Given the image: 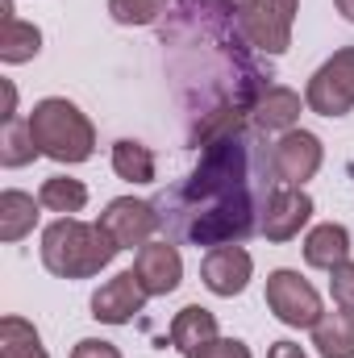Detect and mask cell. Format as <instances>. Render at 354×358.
<instances>
[{"label": "cell", "mask_w": 354, "mask_h": 358, "mask_svg": "<svg viewBox=\"0 0 354 358\" xmlns=\"http://www.w3.org/2000/svg\"><path fill=\"white\" fill-rule=\"evenodd\" d=\"M279 187L271 150L255 125H242L208 146H200V163L167 187L155 208L167 238L183 246H238L263 225V208Z\"/></svg>", "instance_id": "6da1fadb"}, {"label": "cell", "mask_w": 354, "mask_h": 358, "mask_svg": "<svg viewBox=\"0 0 354 358\" xmlns=\"http://www.w3.org/2000/svg\"><path fill=\"white\" fill-rule=\"evenodd\" d=\"M167 46V63L176 76V92L187 108V125H196L208 113L234 108L246 113L271 84V71L255 59V46L246 42L238 25V8L229 4H204V0H176L159 29Z\"/></svg>", "instance_id": "7a4b0ae2"}, {"label": "cell", "mask_w": 354, "mask_h": 358, "mask_svg": "<svg viewBox=\"0 0 354 358\" xmlns=\"http://www.w3.org/2000/svg\"><path fill=\"white\" fill-rule=\"evenodd\" d=\"M121 255L113 234L100 221L59 217L42 229V267L59 279H92Z\"/></svg>", "instance_id": "3957f363"}, {"label": "cell", "mask_w": 354, "mask_h": 358, "mask_svg": "<svg viewBox=\"0 0 354 358\" xmlns=\"http://www.w3.org/2000/svg\"><path fill=\"white\" fill-rule=\"evenodd\" d=\"M29 129L38 142V155L55 159V163H88L96 150V129L80 113V104H71L67 96H46L29 108Z\"/></svg>", "instance_id": "277c9868"}, {"label": "cell", "mask_w": 354, "mask_h": 358, "mask_svg": "<svg viewBox=\"0 0 354 358\" xmlns=\"http://www.w3.org/2000/svg\"><path fill=\"white\" fill-rule=\"evenodd\" d=\"M238 25L246 42L259 55H283L292 46V21H296V0H238Z\"/></svg>", "instance_id": "5b68a950"}, {"label": "cell", "mask_w": 354, "mask_h": 358, "mask_svg": "<svg viewBox=\"0 0 354 358\" xmlns=\"http://www.w3.org/2000/svg\"><path fill=\"white\" fill-rule=\"evenodd\" d=\"M304 104L317 117H346L354 108V46L334 50L309 80Z\"/></svg>", "instance_id": "8992f818"}, {"label": "cell", "mask_w": 354, "mask_h": 358, "mask_svg": "<svg viewBox=\"0 0 354 358\" xmlns=\"http://www.w3.org/2000/svg\"><path fill=\"white\" fill-rule=\"evenodd\" d=\"M267 308L283 321V325H292V329H313L317 321H321V296H317V287L300 275V271H271L267 275Z\"/></svg>", "instance_id": "52a82bcc"}, {"label": "cell", "mask_w": 354, "mask_h": 358, "mask_svg": "<svg viewBox=\"0 0 354 358\" xmlns=\"http://www.w3.org/2000/svg\"><path fill=\"white\" fill-rule=\"evenodd\" d=\"M100 225L113 234V242L121 250H142L146 242H155V229H163L155 200H134V196L108 200L104 213H100Z\"/></svg>", "instance_id": "ba28073f"}, {"label": "cell", "mask_w": 354, "mask_h": 358, "mask_svg": "<svg viewBox=\"0 0 354 358\" xmlns=\"http://www.w3.org/2000/svg\"><path fill=\"white\" fill-rule=\"evenodd\" d=\"M321 159H325L321 138L309 134V129H288L271 146V167H275V179L283 187H304L309 179L321 171Z\"/></svg>", "instance_id": "9c48e42d"}, {"label": "cell", "mask_w": 354, "mask_h": 358, "mask_svg": "<svg viewBox=\"0 0 354 358\" xmlns=\"http://www.w3.org/2000/svg\"><path fill=\"white\" fill-rule=\"evenodd\" d=\"M146 287H142V279H138V271H121V275H113L108 283H100L96 287V296H92V317L96 321H104V325H129L142 308H146Z\"/></svg>", "instance_id": "30bf717a"}, {"label": "cell", "mask_w": 354, "mask_h": 358, "mask_svg": "<svg viewBox=\"0 0 354 358\" xmlns=\"http://www.w3.org/2000/svg\"><path fill=\"white\" fill-rule=\"evenodd\" d=\"M309 217H313V196L304 192V187H275L271 192V200H267L263 208V225H259V234H263L267 242H292L304 225H309Z\"/></svg>", "instance_id": "8fae6325"}, {"label": "cell", "mask_w": 354, "mask_h": 358, "mask_svg": "<svg viewBox=\"0 0 354 358\" xmlns=\"http://www.w3.org/2000/svg\"><path fill=\"white\" fill-rule=\"evenodd\" d=\"M250 275H255V259L242 250V246H213L208 255H204V263H200V279H204V287L213 292V296H242L246 292V283H250Z\"/></svg>", "instance_id": "7c38bea8"}, {"label": "cell", "mask_w": 354, "mask_h": 358, "mask_svg": "<svg viewBox=\"0 0 354 358\" xmlns=\"http://www.w3.org/2000/svg\"><path fill=\"white\" fill-rule=\"evenodd\" d=\"M134 271H138L146 296H171L183 279V259L171 242H146L134 259Z\"/></svg>", "instance_id": "4fadbf2b"}, {"label": "cell", "mask_w": 354, "mask_h": 358, "mask_svg": "<svg viewBox=\"0 0 354 358\" xmlns=\"http://www.w3.org/2000/svg\"><path fill=\"white\" fill-rule=\"evenodd\" d=\"M296 121H300V92L283 88V84H271L250 108V125L259 134H288L296 129Z\"/></svg>", "instance_id": "5bb4252c"}, {"label": "cell", "mask_w": 354, "mask_h": 358, "mask_svg": "<svg viewBox=\"0 0 354 358\" xmlns=\"http://www.w3.org/2000/svg\"><path fill=\"white\" fill-rule=\"evenodd\" d=\"M304 263L317 271H338L342 263H351V229L334 225V221L309 229V238H304Z\"/></svg>", "instance_id": "9a60e30c"}, {"label": "cell", "mask_w": 354, "mask_h": 358, "mask_svg": "<svg viewBox=\"0 0 354 358\" xmlns=\"http://www.w3.org/2000/svg\"><path fill=\"white\" fill-rule=\"evenodd\" d=\"M313 346L321 358H354V313H321V321L313 325Z\"/></svg>", "instance_id": "2e32d148"}, {"label": "cell", "mask_w": 354, "mask_h": 358, "mask_svg": "<svg viewBox=\"0 0 354 358\" xmlns=\"http://www.w3.org/2000/svg\"><path fill=\"white\" fill-rule=\"evenodd\" d=\"M38 208L42 200H34L29 192H0V242H21L25 234H34L38 225Z\"/></svg>", "instance_id": "e0dca14e"}, {"label": "cell", "mask_w": 354, "mask_h": 358, "mask_svg": "<svg viewBox=\"0 0 354 358\" xmlns=\"http://www.w3.org/2000/svg\"><path fill=\"white\" fill-rule=\"evenodd\" d=\"M213 338H217V317L208 308L187 304V308L176 313V321H171V346H176L179 355H192V350H200Z\"/></svg>", "instance_id": "ac0fdd59"}, {"label": "cell", "mask_w": 354, "mask_h": 358, "mask_svg": "<svg viewBox=\"0 0 354 358\" xmlns=\"http://www.w3.org/2000/svg\"><path fill=\"white\" fill-rule=\"evenodd\" d=\"M38 50H42V29L38 25H29V21H21V17H4L0 21V63H29V59H38Z\"/></svg>", "instance_id": "d6986e66"}, {"label": "cell", "mask_w": 354, "mask_h": 358, "mask_svg": "<svg viewBox=\"0 0 354 358\" xmlns=\"http://www.w3.org/2000/svg\"><path fill=\"white\" fill-rule=\"evenodd\" d=\"M38 200L46 213H63V217H76L84 213L88 204V187L80 179H67V176H50L42 187H38Z\"/></svg>", "instance_id": "ffe728a7"}, {"label": "cell", "mask_w": 354, "mask_h": 358, "mask_svg": "<svg viewBox=\"0 0 354 358\" xmlns=\"http://www.w3.org/2000/svg\"><path fill=\"white\" fill-rule=\"evenodd\" d=\"M0 358H50L38 329L25 317H4L0 321Z\"/></svg>", "instance_id": "44dd1931"}, {"label": "cell", "mask_w": 354, "mask_h": 358, "mask_svg": "<svg viewBox=\"0 0 354 358\" xmlns=\"http://www.w3.org/2000/svg\"><path fill=\"white\" fill-rule=\"evenodd\" d=\"M113 171H117V179H129V183H155V155H150V146H142L134 138H121L113 146Z\"/></svg>", "instance_id": "7402d4cb"}, {"label": "cell", "mask_w": 354, "mask_h": 358, "mask_svg": "<svg viewBox=\"0 0 354 358\" xmlns=\"http://www.w3.org/2000/svg\"><path fill=\"white\" fill-rule=\"evenodd\" d=\"M38 159V142L29 129V117H8L4 134H0V163L4 167H25Z\"/></svg>", "instance_id": "603a6c76"}, {"label": "cell", "mask_w": 354, "mask_h": 358, "mask_svg": "<svg viewBox=\"0 0 354 358\" xmlns=\"http://www.w3.org/2000/svg\"><path fill=\"white\" fill-rule=\"evenodd\" d=\"M171 13V0H108V17L117 25H155Z\"/></svg>", "instance_id": "cb8c5ba5"}, {"label": "cell", "mask_w": 354, "mask_h": 358, "mask_svg": "<svg viewBox=\"0 0 354 358\" xmlns=\"http://www.w3.org/2000/svg\"><path fill=\"white\" fill-rule=\"evenodd\" d=\"M187 358H250V346L238 342V338H213L200 350H192Z\"/></svg>", "instance_id": "d4e9b609"}, {"label": "cell", "mask_w": 354, "mask_h": 358, "mask_svg": "<svg viewBox=\"0 0 354 358\" xmlns=\"http://www.w3.org/2000/svg\"><path fill=\"white\" fill-rule=\"evenodd\" d=\"M330 292H334V304L354 313V263H342L338 271H330Z\"/></svg>", "instance_id": "484cf974"}, {"label": "cell", "mask_w": 354, "mask_h": 358, "mask_svg": "<svg viewBox=\"0 0 354 358\" xmlns=\"http://www.w3.org/2000/svg\"><path fill=\"white\" fill-rule=\"evenodd\" d=\"M71 358H121V350L104 338H84V342H76Z\"/></svg>", "instance_id": "4316f807"}, {"label": "cell", "mask_w": 354, "mask_h": 358, "mask_svg": "<svg viewBox=\"0 0 354 358\" xmlns=\"http://www.w3.org/2000/svg\"><path fill=\"white\" fill-rule=\"evenodd\" d=\"M267 358H309V355H304L296 342H275V346L267 350Z\"/></svg>", "instance_id": "83f0119b"}, {"label": "cell", "mask_w": 354, "mask_h": 358, "mask_svg": "<svg viewBox=\"0 0 354 358\" xmlns=\"http://www.w3.org/2000/svg\"><path fill=\"white\" fill-rule=\"evenodd\" d=\"M334 8H338L346 21H354V0H334Z\"/></svg>", "instance_id": "f1b7e54d"}, {"label": "cell", "mask_w": 354, "mask_h": 358, "mask_svg": "<svg viewBox=\"0 0 354 358\" xmlns=\"http://www.w3.org/2000/svg\"><path fill=\"white\" fill-rule=\"evenodd\" d=\"M204 4H229V0H204Z\"/></svg>", "instance_id": "f546056e"}]
</instances>
